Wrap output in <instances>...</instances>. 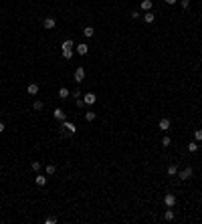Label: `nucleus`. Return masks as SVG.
<instances>
[{"mask_svg": "<svg viewBox=\"0 0 202 224\" xmlns=\"http://www.w3.org/2000/svg\"><path fill=\"white\" fill-rule=\"evenodd\" d=\"M63 135H73L77 131V127H75V123H71V121H63Z\"/></svg>", "mask_w": 202, "mask_h": 224, "instance_id": "f257e3e1", "label": "nucleus"}, {"mask_svg": "<svg viewBox=\"0 0 202 224\" xmlns=\"http://www.w3.org/2000/svg\"><path fill=\"white\" fill-rule=\"evenodd\" d=\"M178 174H180V178H182V180H190L192 176H194V170H192V168L188 166V168H184V170H180Z\"/></svg>", "mask_w": 202, "mask_h": 224, "instance_id": "f03ea898", "label": "nucleus"}, {"mask_svg": "<svg viewBox=\"0 0 202 224\" xmlns=\"http://www.w3.org/2000/svg\"><path fill=\"white\" fill-rule=\"evenodd\" d=\"M164 204H166V208L176 206V196H174V194H166V196H164Z\"/></svg>", "mask_w": 202, "mask_h": 224, "instance_id": "7ed1b4c3", "label": "nucleus"}, {"mask_svg": "<svg viewBox=\"0 0 202 224\" xmlns=\"http://www.w3.org/2000/svg\"><path fill=\"white\" fill-rule=\"evenodd\" d=\"M73 77H75V81H77V83H81V81L85 79V69H83V67H77V69H75V75H73Z\"/></svg>", "mask_w": 202, "mask_h": 224, "instance_id": "20e7f679", "label": "nucleus"}, {"mask_svg": "<svg viewBox=\"0 0 202 224\" xmlns=\"http://www.w3.org/2000/svg\"><path fill=\"white\" fill-rule=\"evenodd\" d=\"M55 24H57V20H55L53 16H49V18H44V20H42V26H44L47 30H49V28H55Z\"/></svg>", "mask_w": 202, "mask_h": 224, "instance_id": "39448f33", "label": "nucleus"}, {"mask_svg": "<svg viewBox=\"0 0 202 224\" xmlns=\"http://www.w3.org/2000/svg\"><path fill=\"white\" fill-rule=\"evenodd\" d=\"M83 101H85L87 105H93V103L97 101V95H95V93H85V99H83Z\"/></svg>", "mask_w": 202, "mask_h": 224, "instance_id": "423d86ee", "label": "nucleus"}, {"mask_svg": "<svg viewBox=\"0 0 202 224\" xmlns=\"http://www.w3.org/2000/svg\"><path fill=\"white\" fill-rule=\"evenodd\" d=\"M53 115H55V117H57L59 121H65V111H63L61 107H57V109L53 111Z\"/></svg>", "mask_w": 202, "mask_h": 224, "instance_id": "0eeeda50", "label": "nucleus"}, {"mask_svg": "<svg viewBox=\"0 0 202 224\" xmlns=\"http://www.w3.org/2000/svg\"><path fill=\"white\" fill-rule=\"evenodd\" d=\"M144 20H146V22H148V24H152V22H154V20H156V16H154V14H152V10H148V12H146V14H144Z\"/></svg>", "mask_w": 202, "mask_h": 224, "instance_id": "6e6552de", "label": "nucleus"}, {"mask_svg": "<svg viewBox=\"0 0 202 224\" xmlns=\"http://www.w3.org/2000/svg\"><path fill=\"white\" fill-rule=\"evenodd\" d=\"M87 50H89V46L85 45V43H83V45H77V55L83 57V55H87Z\"/></svg>", "mask_w": 202, "mask_h": 224, "instance_id": "1a4fd4ad", "label": "nucleus"}, {"mask_svg": "<svg viewBox=\"0 0 202 224\" xmlns=\"http://www.w3.org/2000/svg\"><path fill=\"white\" fill-rule=\"evenodd\" d=\"M28 93H31V95H37V93H39V85H37V83H31V85H28Z\"/></svg>", "mask_w": 202, "mask_h": 224, "instance_id": "9d476101", "label": "nucleus"}, {"mask_svg": "<svg viewBox=\"0 0 202 224\" xmlns=\"http://www.w3.org/2000/svg\"><path fill=\"white\" fill-rule=\"evenodd\" d=\"M142 10H152V0H142Z\"/></svg>", "mask_w": 202, "mask_h": 224, "instance_id": "9b49d317", "label": "nucleus"}, {"mask_svg": "<svg viewBox=\"0 0 202 224\" xmlns=\"http://www.w3.org/2000/svg\"><path fill=\"white\" fill-rule=\"evenodd\" d=\"M176 174H178V166H176V164L168 166V176H176Z\"/></svg>", "mask_w": 202, "mask_h": 224, "instance_id": "f8f14e48", "label": "nucleus"}, {"mask_svg": "<svg viewBox=\"0 0 202 224\" xmlns=\"http://www.w3.org/2000/svg\"><path fill=\"white\" fill-rule=\"evenodd\" d=\"M164 218H166L168 222H170V220H174V218H176V214H174V210H166V212H164Z\"/></svg>", "mask_w": 202, "mask_h": 224, "instance_id": "ddd939ff", "label": "nucleus"}, {"mask_svg": "<svg viewBox=\"0 0 202 224\" xmlns=\"http://www.w3.org/2000/svg\"><path fill=\"white\" fill-rule=\"evenodd\" d=\"M160 129H164V131L170 129V119H162L160 121Z\"/></svg>", "mask_w": 202, "mask_h": 224, "instance_id": "4468645a", "label": "nucleus"}, {"mask_svg": "<svg viewBox=\"0 0 202 224\" xmlns=\"http://www.w3.org/2000/svg\"><path fill=\"white\" fill-rule=\"evenodd\" d=\"M59 97H61V99H67V97H69V89H67V87H61V89H59Z\"/></svg>", "mask_w": 202, "mask_h": 224, "instance_id": "2eb2a0df", "label": "nucleus"}, {"mask_svg": "<svg viewBox=\"0 0 202 224\" xmlns=\"http://www.w3.org/2000/svg\"><path fill=\"white\" fill-rule=\"evenodd\" d=\"M83 35H85V37H93V35H95L93 26H85V28H83Z\"/></svg>", "mask_w": 202, "mask_h": 224, "instance_id": "dca6fc26", "label": "nucleus"}, {"mask_svg": "<svg viewBox=\"0 0 202 224\" xmlns=\"http://www.w3.org/2000/svg\"><path fill=\"white\" fill-rule=\"evenodd\" d=\"M95 117H97L95 111H87V113H85V119H87V121H95Z\"/></svg>", "mask_w": 202, "mask_h": 224, "instance_id": "f3484780", "label": "nucleus"}, {"mask_svg": "<svg viewBox=\"0 0 202 224\" xmlns=\"http://www.w3.org/2000/svg\"><path fill=\"white\" fill-rule=\"evenodd\" d=\"M188 151H192V153L198 151V141H190V143H188Z\"/></svg>", "mask_w": 202, "mask_h": 224, "instance_id": "a211bd4d", "label": "nucleus"}, {"mask_svg": "<svg viewBox=\"0 0 202 224\" xmlns=\"http://www.w3.org/2000/svg\"><path fill=\"white\" fill-rule=\"evenodd\" d=\"M33 107H35V111H42V107H44V103H42V101H39V99H37V101L33 103Z\"/></svg>", "mask_w": 202, "mask_h": 224, "instance_id": "6ab92c4d", "label": "nucleus"}, {"mask_svg": "<svg viewBox=\"0 0 202 224\" xmlns=\"http://www.w3.org/2000/svg\"><path fill=\"white\" fill-rule=\"evenodd\" d=\"M63 57L65 59H71L73 57V48H63Z\"/></svg>", "mask_w": 202, "mask_h": 224, "instance_id": "aec40b11", "label": "nucleus"}, {"mask_svg": "<svg viewBox=\"0 0 202 224\" xmlns=\"http://www.w3.org/2000/svg\"><path fill=\"white\" fill-rule=\"evenodd\" d=\"M47 184V176H37V186H44Z\"/></svg>", "mask_w": 202, "mask_h": 224, "instance_id": "412c9836", "label": "nucleus"}, {"mask_svg": "<svg viewBox=\"0 0 202 224\" xmlns=\"http://www.w3.org/2000/svg\"><path fill=\"white\" fill-rule=\"evenodd\" d=\"M194 141H198V143L202 141V129H196V131H194Z\"/></svg>", "mask_w": 202, "mask_h": 224, "instance_id": "4be33fe9", "label": "nucleus"}, {"mask_svg": "<svg viewBox=\"0 0 202 224\" xmlns=\"http://www.w3.org/2000/svg\"><path fill=\"white\" fill-rule=\"evenodd\" d=\"M55 172H57V166L55 164H49L47 166V174H55Z\"/></svg>", "mask_w": 202, "mask_h": 224, "instance_id": "5701e85b", "label": "nucleus"}, {"mask_svg": "<svg viewBox=\"0 0 202 224\" xmlns=\"http://www.w3.org/2000/svg\"><path fill=\"white\" fill-rule=\"evenodd\" d=\"M170 143H172V139H170L168 135H164V137H162V145H166V147H168Z\"/></svg>", "mask_w": 202, "mask_h": 224, "instance_id": "b1692460", "label": "nucleus"}, {"mask_svg": "<svg viewBox=\"0 0 202 224\" xmlns=\"http://www.w3.org/2000/svg\"><path fill=\"white\" fill-rule=\"evenodd\" d=\"M31 168H33L35 172H39V170H40V162H33V164H31Z\"/></svg>", "mask_w": 202, "mask_h": 224, "instance_id": "393cba45", "label": "nucleus"}, {"mask_svg": "<svg viewBox=\"0 0 202 224\" xmlns=\"http://www.w3.org/2000/svg\"><path fill=\"white\" fill-rule=\"evenodd\" d=\"M63 48H73V41H65V43H63Z\"/></svg>", "mask_w": 202, "mask_h": 224, "instance_id": "a878e982", "label": "nucleus"}, {"mask_svg": "<svg viewBox=\"0 0 202 224\" xmlns=\"http://www.w3.org/2000/svg\"><path fill=\"white\" fill-rule=\"evenodd\" d=\"M44 222H47V224H55V222H57V218H55V216H49Z\"/></svg>", "mask_w": 202, "mask_h": 224, "instance_id": "bb28decb", "label": "nucleus"}, {"mask_svg": "<svg viewBox=\"0 0 202 224\" xmlns=\"http://www.w3.org/2000/svg\"><path fill=\"white\" fill-rule=\"evenodd\" d=\"M71 95H73V97H77V99H79V97H81V91H79V89H75V91H73V93H71Z\"/></svg>", "mask_w": 202, "mask_h": 224, "instance_id": "cd10ccee", "label": "nucleus"}, {"mask_svg": "<svg viewBox=\"0 0 202 224\" xmlns=\"http://www.w3.org/2000/svg\"><path fill=\"white\" fill-rule=\"evenodd\" d=\"M190 6V0H182V8H188Z\"/></svg>", "mask_w": 202, "mask_h": 224, "instance_id": "c85d7f7f", "label": "nucleus"}, {"mask_svg": "<svg viewBox=\"0 0 202 224\" xmlns=\"http://www.w3.org/2000/svg\"><path fill=\"white\" fill-rule=\"evenodd\" d=\"M77 107H85V101L83 99H77Z\"/></svg>", "mask_w": 202, "mask_h": 224, "instance_id": "c756f323", "label": "nucleus"}, {"mask_svg": "<svg viewBox=\"0 0 202 224\" xmlns=\"http://www.w3.org/2000/svg\"><path fill=\"white\" fill-rule=\"evenodd\" d=\"M166 2H168V4H176L178 0H166Z\"/></svg>", "mask_w": 202, "mask_h": 224, "instance_id": "7c9ffc66", "label": "nucleus"}, {"mask_svg": "<svg viewBox=\"0 0 202 224\" xmlns=\"http://www.w3.org/2000/svg\"><path fill=\"white\" fill-rule=\"evenodd\" d=\"M2 131H4V123H0V133H2Z\"/></svg>", "mask_w": 202, "mask_h": 224, "instance_id": "2f4dec72", "label": "nucleus"}]
</instances>
